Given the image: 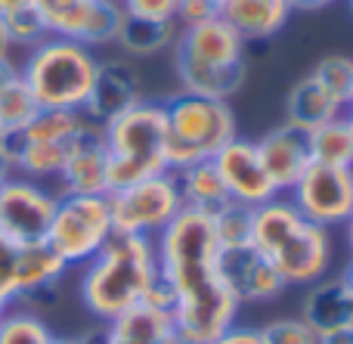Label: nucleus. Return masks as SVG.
<instances>
[{
	"label": "nucleus",
	"mask_w": 353,
	"mask_h": 344,
	"mask_svg": "<svg viewBox=\"0 0 353 344\" xmlns=\"http://www.w3.org/2000/svg\"><path fill=\"white\" fill-rule=\"evenodd\" d=\"M152 242L159 276L168 279L176 292L171 316L174 332L195 344H211L230 326H236L242 304L220 279V245L214 239L211 214L183 208Z\"/></svg>",
	"instance_id": "1"
},
{
	"label": "nucleus",
	"mask_w": 353,
	"mask_h": 344,
	"mask_svg": "<svg viewBox=\"0 0 353 344\" xmlns=\"http://www.w3.org/2000/svg\"><path fill=\"white\" fill-rule=\"evenodd\" d=\"M251 245L285 279V285H313L332 270V233L310 223L285 196L254 208Z\"/></svg>",
	"instance_id": "2"
},
{
	"label": "nucleus",
	"mask_w": 353,
	"mask_h": 344,
	"mask_svg": "<svg viewBox=\"0 0 353 344\" xmlns=\"http://www.w3.org/2000/svg\"><path fill=\"white\" fill-rule=\"evenodd\" d=\"M159 276L155 242L146 236H121L84 264L78 295L84 310L99 323L115 320L118 314L143 304V295Z\"/></svg>",
	"instance_id": "3"
},
{
	"label": "nucleus",
	"mask_w": 353,
	"mask_h": 344,
	"mask_svg": "<svg viewBox=\"0 0 353 344\" xmlns=\"http://www.w3.org/2000/svg\"><path fill=\"white\" fill-rule=\"evenodd\" d=\"M171 50L183 93L230 103L248 81V43L223 19L180 28Z\"/></svg>",
	"instance_id": "4"
},
{
	"label": "nucleus",
	"mask_w": 353,
	"mask_h": 344,
	"mask_svg": "<svg viewBox=\"0 0 353 344\" xmlns=\"http://www.w3.org/2000/svg\"><path fill=\"white\" fill-rule=\"evenodd\" d=\"M109 192L168 168V121L161 99H140L134 109L103 124Z\"/></svg>",
	"instance_id": "5"
},
{
	"label": "nucleus",
	"mask_w": 353,
	"mask_h": 344,
	"mask_svg": "<svg viewBox=\"0 0 353 344\" xmlns=\"http://www.w3.org/2000/svg\"><path fill=\"white\" fill-rule=\"evenodd\" d=\"M97 65L99 56L90 47L68 37H47L25 53L19 78L25 81L41 109L84 112Z\"/></svg>",
	"instance_id": "6"
},
{
	"label": "nucleus",
	"mask_w": 353,
	"mask_h": 344,
	"mask_svg": "<svg viewBox=\"0 0 353 344\" xmlns=\"http://www.w3.org/2000/svg\"><path fill=\"white\" fill-rule=\"evenodd\" d=\"M168 121V168L192 165V161L214 159L230 140H236V112L223 99L192 97V93H174L161 99Z\"/></svg>",
	"instance_id": "7"
},
{
	"label": "nucleus",
	"mask_w": 353,
	"mask_h": 344,
	"mask_svg": "<svg viewBox=\"0 0 353 344\" xmlns=\"http://www.w3.org/2000/svg\"><path fill=\"white\" fill-rule=\"evenodd\" d=\"M115 236L109 196H59L47 245L68 267H84Z\"/></svg>",
	"instance_id": "8"
},
{
	"label": "nucleus",
	"mask_w": 353,
	"mask_h": 344,
	"mask_svg": "<svg viewBox=\"0 0 353 344\" xmlns=\"http://www.w3.org/2000/svg\"><path fill=\"white\" fill-rule=\"evenodd\" d=\"M109 208H112L115 233L155 239L183 211V199L180 190H176L174 171L137 180V183L121 186V190H112Z\"/></svg>",
	"instance_id": "9"
},
{
	"label": "nucleus",
	"mask_w": 353,
	"mask_h": 344,
	"mask_svg": "<svg viewBox=\"0 0 353 344\" xmlns=\"http://www.w3.org/2000/svg\"><path fill=\"white\" fill-rule=\"evenodd\" d=\"M56 205H59L56 190L43 186L41 180L10 174L0 186V236L12 245L47 242Z\"/></svg>",
	"instance_id": "10"
},
{
	"label": "nucleus",
	"mask_w": 353,
	"mask_h": 344,
	"mask_svg": "<svg viewBox=\"0 0 353 344\" xmlns=\"http://www.w3.org/2000/svg\"><path fill=\"white\" fill-rule=\"evenodd\" d=\"M285 199L316 227H344L353 217V168L310 161V168L285 192Z\"/></svg>",
	"instance_id": "11"
},
{
	"label": "nucleus",
	"mask_w": 353,
	"mask_h": 344,
	"mask_svg": "<svg viewBox=\"0 0 353 344\" xmlns=\"http://www.w3.org/2000/svg\"><path fill=\"white\" fill-rule=\"evenodd\" d=\"M211 161H214V168H217L220 180H223V186H226V196H230L232 202L248 205V208H261V205L273 202V199L279 196L267 174V168H263L261 155H257L254 140L236 136V140L226 143Z\"/></svg>",
	"instance_id": "12"
},
{
	"label": "nucleus",
	"mask_w": 353,
	"mask_h": 344,
	"mask_svg": "<svg viewBox=\"0 0 353 344\" xmlns=\"http://www.w3.org/2000/svg\"><path fill=\"white\" fill-rule=\"evenodd\" d=\"M217 270L239 304H267L276 301L279 295H285L288 289L285 279L261 258V252L254 245L220 252Z\"/></svg>",
	"instance_id": "13"
},
{
	"label": "nucleus",
	"mask_w": 353,
	"mask_h": 344,
	"mask_svg": "<svg viewBox=\"0 0 353 344\" xmlns=\"http://www.w3.org/2000/svg\"><path fill=\"white\" fill-rule=\"evenodd\" d=\"M140 99H146L143 97V81L137 68L130 65V59L109 56V59H99L97 65V78H93L84 115L97 124H105L112 118L124 115L128 109H134Z\"/></svg>",
	"instance_id": "14"
},
{
	"label": "nucleus",
	"mask_w": 353,
	"mask_h": 344,
	"mask_svg": "<svg viewBox=\"0 0 353 344\" xmlns=\"http://www.w3.org/2000/svg\"><path fill=\"white\" fill-rule=\"evenodd\" d=\"M59 196H109V171H105L103 124H90L74 143L68 161L56 174Z\"/></svg>",
	"instance_id": "15"
},
{
	"label": "nucleus",
	"mask_w": 353,
	"mask_h": 344,
	"mask_svg": "<svg viewBox=\"0 0 353 344\" xmlns=\"http://www.w3.org/2000/svg\"><path fill=\"white\" fill-rule=\"evenodd\" d=\"M254 146H257V155H261L263 168H267V174L279 196H285V192L298 183V177L313 161L307 134L285 121H282L279 128L267 130L261 140H254Z\"/></svg>",
	"instance_id": "16"
},
{
	"label": "nucleus",
	"mask_w": 353,
	"mask_h": 344,
	"mask_svg": "<svg viewBox=\"0 0 353 344\" xmlns=\"http://www.w3.org/2000/svg\"><path fill=\"white\" fill-rule=\"evenodd\" d=\"M65 273L68 264L47 242L19 245L12 264V304H34L41 295H50Z\"/></svg>",
	"instance_id": "17"
},
{
	"label": "nucleus",
	"mask_w": 353,
	"mask_h": 344,
	"mask_svg": "<svg viewBox=\"0 0 353 344\" xmlns=\"http://www.w3.org/2000/svg\"><path fill=\"white\" fill-rule=\"evenodd\" d=\"M301 320L316 335L335 332V329L353 326V295L338 276H323L313 285H307L304 301H301Z\"/></svg>",
	"instance_id": "18"
},
{
	"label": "nucleus",
	"mask_w": 353,
	"mask_h": 344,
	"mask_svg": "<svg viewBox=\"0 0 353 344\" xmlns=\"http://www.w3.org/2000/svg\"><path fill=\"white\" fill-rule=\"evenodd\" d=\"M288 0H220V19L248 41H270L292 19Z\"/></svg>",
	"instance_id": "19"
},
{
	"label": "nucleus",
	"mask_w": 353,
	"mask_h": 344,
	"mask_svg": "<svg viewBox=\"0 0 353 344\" xmlns=\"http://www.w3.org/2000/svg\"><path fill=\"white\" fill-rule=\"evenodd\" d=\"M282 109H285V124L304 130V134L316 130L319 124L332 121V118L344 115V109L316 84L313 74H304L301 81H294V84L288 87Z\"/></svg>",
	"instance_id": "20"
},
{
	"label": "nucleus",
	"mask_w": 353,
	"mask_h": 344,
	"mask_svg": "<svg viewBox=\"0 0 353 344\" xmlns=\"http://www.w3.org/2000/svg\"><path fill=\"white\" fill-rule=\"evenodd\" d=\"M176 34H180V25L174 19H143L124 12L115 47L124 53V59H152L174 47Z\"/></svg>",
	"instance_id": "21"
},
{
	"label": "nucleus",
	"mask_w": 353,
	"mask_h": 344,
	"mask_svg": "<svg viewBox=\"0 0 353 344\" xmlns=\"http://www.w3.org/2000/svg\"><path fill=\"white\" fill-rule=\"evenodd\" d=\"M171 332V316L159 314L146 304H137L105 323V329L99 332V344H161Z\"/></svg>",
	"instance_id": "22"
},
{
	"label": "nucleus",
	"mask_w": 353,
	"mask_h": 344,
	"mask_svg": "<svg viewBox=\"0 0 353 344\" xmlns=\"http://www.w3.org/2000/svg\"><path fill=\"white\" fill-rule=\"evenodd\" d=\"M174 180H176V190H180L183 208L201 211V214H214V211H220L226 202H232V199L226 196V186H223V180H220L211 159L192 161V165L174 171Z\"/></svg>",
	"instance_id": "23"
},
{
	"label": "nucleus",
	"mask_w": 353,
	"mask_h": 344,
	"mask_svg": "<svg viewBox=\"0 0 353 344\" xmlns=\"http://www.w3.org/2000/svg\"><path fill=\"white\" fill-rule=\"evenodd\" d=\"M307 143H310V159L316 165L353 168V128L347 115H338L332 121L319 124L316 130L307 134Z\"/></svg>",
	"instance_id": "24"
},
{
	"label": "nucleus",
	"mask_w": 353,
	"mask_h": 344,
	"mask_svg": "<svg viewBox=\"0 0 353 344\" xmlns=\"http://www.w3.org/2000/svg\"><path fill=\"white\" fill-rule=\"evenodd\" d=\"M31 3L41 12L50 37H68L81 43L87 22H90L93 0H31Z\"/></svg>",
	"instance_id": "25"
},
{
	"label": "nucleus",
	"mask_w": 353,
	"mask_h": 344,
	"mask_svg": "<svg viewBox=\"0 0 353 344\" xmlns=\"http://www.w3.org/2000/svg\"><path fill=\"white\" fill-rule=\"evenodd\" d=\"M211 227H214V239H217L220 252L245 248L251 245V236H254V208L239 202H226L223 208L211 214Z\"/></svg>",
	"instance_id": "26"
},
{
	"label": "nucleus",
	"mask_w": 353,
	"mask_h": 344,
	"mask_svg": "<svg viewBox=\"0 0 353 344\" xmlns=\"http://www.w3.org/2000/svg\"><path fill=\"white\" fill-rule=\"evenodd\" d=\"M37 112H41V105L34 103L31 90L25 87V81L19 74L0 87V128L3 130L19 134V130H25L34 121Z\"/></svg>",
	"instance_id": "27"
},
{
	"label": "nucleus",
	"mask_w": 353,
	"mask_h": 344,
	"mask_svg": "<svg viewBox=\"0 0 353 344\" xmlns=\"http://www.w3.org/2000/svg\"><path fill=\"white\" fill-rule=\"evenodd\" d=\"M310 74L316 78V84L347 112V105L353 99V59L350 56H341V53L325 56V59H319L316 65H313Z\"/></svg>",
	"instance_id": "28"
},
{
	"label": "nucleus",
	"mask_w": 353,
	"mask_h": 344,
	"mask_svg": "<svg viewBox=\"0 0 353 344\" xmlns=\"http://www.w3.org/2000/svg\"><path fill=\"white\" fill-rule=\"evenodd\" d=\"M53 332L34 310L6 307V314L0 316V344H47Z\"/></svg>",
	"instance_id": "29"
},
{
	"label": "nucleus",
	"mask_w": 353,
	"mask_h": 344,
	"mask_svg": "<svg viewBox=\"0 0 353 344\" xmlns=\"http://www.w3.org/2000/svg\"><path fill=\"white\" fill-rule=\"evenodd\" d=\"M124 22V6L121 0H93V12H90V22H87V31L81 37V43L90 50L97 47H112L121 31Z\"/></svg>",
	"instance_id": "30"
},
{
	"label": "nucleus",
	"mask_w": 353,
	"mask_h": 344,
	"mask_svg": "<svg viewBox=\"0 0 353 344\" xmlns=\"http://www.w3.org/2000/svg\"><path fill=\"white\" fill-rule=\"evenodd\" d=\"M0 22H3V31H6V37H10V47L31 50V47H37L41 41L50 37L47 25H43L41 12L34 10V3L6 12V16H0Z\"/></svg>",
	"instance_id": "31"
},
{
	"label": "nucleus",
	"mask_w": 353,
	"mask_h": 344,
	"mask_svg": "<svg viewBox=\"0 0 353 344\" xmlns=\"http://www.w3.org/2000/svg\"><path fill=\"white\" fill-rule=\"evenodd\" d=\"M263 344H319V335L301 316H279L261 326Z\"/></svg>",
	"instance_id": "32"
},
{
	"label": "nucleus",
	"mask_w": 353,
	"mask_h": 344,
	"mask_svg": "<svg viewBox=\"0 0 353 344\" xmlns=\"http://www.w3.org/2000/svg\"><path fill=\"white\" fill-rule=\"evenodd\" d=\"M220 19V3L217 0H180L174 12V22L180 28H195V25H205Z\"/></svg>",
	"instance_id": "33"
},
{
	"label": "nucleus",
	"mask_w": 353,
	"mask_h": 344,
	"mask_svg": "<svg viewBox=\"0 0 353 344\" xmlns=\"http://www.w3.org/2000/svg\"><path fill=\"white\" fill-rule=\"evenodd\" d=\"M176 3L180 0H121L128 16H143V19H174Z\"/></svg>",
	"instance_id": "34"
},
{
	"label": "nucleus",
	"mask_w": 353,
	"mask_h": 344,
	"mask_svg": "<svg viewBox=\"0 0 353 344\" xmlns=\"http://www.w3.org/2000/svg\"><path fill=\"white\" fill-rule=\"evenodd\" d=\"M143 304H146V307H152V310H159V314L174 316V307H176V292H174V285L168 283V279L155 276V283L149 285V292L143 295Z\"/></svg>",
	"instance_id": "35"
},
{
	"label": "nucleus",
	"mask_w": 353,
	"mask_h": 344,
	"mask_svg": "<svg viewBox=\"0 0 353 344\" xmlns=\"http://www.w3.org/2000/svg\"><path fill=\"white\" fill-rule=\"evenodd\" d=\"M16 248L12 242H6L0 236V298L6 304H12V264H16Z\"/></svg>",
	"instance_id": "36"
},
{
	"label": "nucleus",
	"mask_w": 353,
	"mask_h": 344,
	"mask_svg": "<svg viewBox=\"0 0 353 344\" xmlns=\"http://www.w3.org/2000/svg\"><path fill=\"white\" fill-rule=\"evenodd\" d=\"M19 149H22V136L10 134V130L0 128V174H16V159H19Z\"/></svg>",
	"instance_id": "37"
},
{
	"label": "nucleus",
	"mask_w": 353,
	"mask_h": 344,
	"mask_svg": "<svg viewBox=\"0 0 353 344\" xmlns=\"http://www.w3.org/2000/svg\"><path fill=\"white\" fill-rule=\"evenodd\" d=\"M211 344H263V335H261V329H254V326H230L220 338H214Z\"/></svg>",
	"instance_id": "38"
},
{
	"label": "nucleus",
	"mask_w": 353,
	"mask_h": 344,
	"mask_svg": "<svg viewBox=\"0 0 353 344\" xmlns=\"http://www.w3.org/2000/svg\"><path fill=\"white\" fill-rule=\"evenodd\" d=\"M319 344H353V326L335 329V332H323L319 335Z\"/></svg>",
	"instance_id": "39"
},
{
	"label": "nucleus",
	"mask_w": 353,
	"mask_h": 344,
	"mask_svg": "<svg viewBox=\"0 0 353 344\" xmlns=\"http://www.w3.org/2000/svg\"><path fill=\"white\" fill-rule=\"evenodd\" d=\"M338 3V0H288V6L298 12H316V10H325V6Z\"/></svg>",
	"instance_id": "40"
},
{
	"label": "nucleus",
	"mask_w": 353,
	"mask_h": 344,
	"mask_svg": "<svg viewBox=\"0 0 353 344\" xmlns=\"http://www.w3.org/2000/svg\"><path fill=\"white\" fill-rule=\"evenodd\" d=\"M16 74H19V65L10 59V56H6V59H0V87H3L10 78H16Z\"/></svg>",
	"instance_id": "41"
},
{
	"label": "nucleus",
	"mask_w": 353,
	"mask_h": 344,
	"mask_svg": "<svg viewBox=\"0 0 353 344\" xmlns=\"http://www.w3.org/2000/svg\"><path fill=\"white\" fill-rule=\"evenodd\" d=\"M31 0H0V16H6V12L19 10V6H28Z\"/></svg>",
	"instance_id": "42"
},
{
	"label": "nucleus",
	"mask_w": 353,
	"mask_h": 344,
	"mask_svg": "<svg viewBox=\"0 0 353 344\" xmlns=\"http://www.w3.org/2000/svg\"><path fill=\"white\" fill-rule=\"evenodd\" d=\"M10 37H6V31H3V22H0V59H6L10 56Z\"/></svg>",
	"instance_id": "43"
},
{
	"label": "nucleus",
	"mask_w": 353,
	"mask_h": 344,
	"mask_svg": "<svg viewBox=\"0 0 353 344\" xmlns=\"http://www.w3.org/2000/svg\"><path fill=\"white\" fill-rule=\"evenodd\" d=\"M341 279H344V285H347L350 295H353V258H350V264L341 270Z\"/></svg>",
	"instance_id": "44"
},
{
	"label": "nucleus",
	"mask_w": 353,
	"mask_h": 344,
	"mask_svg": "<svg viewBox=\"0 0 353 344\" xmlns=\"http://www.w3.org/2000/svg\"><path fill=\"white\" fill-rule=\"evenodd\" d=\"M344 242H347V248H350V258H353V217L347 223H344Z\"/></svg>",
	"instance_id": "45"
},
{
	"label": "nucleus",
	"mask_w": 353,
	"mask_h": 344,
	"mask_svg": "<svg viewBox=\"0 0 353 344\" xmlns=\"http://www.w3.org/2000/svg\"><path fill=\"white\" fill-rule=\"evenodd\" d=\"M47 344H87V338H62V335H53Z\"/></svg>",
	"instance_id": "46"
},
{
	"label": "nucleus",
	"mask_w": 353,
	"mask_h": 344,
	"mask_svg": "<svg viewBox=\"0 0 353 344\" xmlns=\"http://www.w3.org/2000/svg\"><path fill=\"white\" fill-rule=\"evenodd\" d=\"M161 344H195V341H189V338H183V335H176V332H171V335H168V338H165V341H161Z\"/></svg>",
	"instance_id": "47"
},
{
	"label": "nucleus",
	"mask_w": 353,
	"mask_h": 344,
	"mask_svg": "<svg viewBox=\"0 0 353 344\" xmlns=\"http://www.w3.org/2000/svg\"><path fill=\"white\" fill-rule=\"evenodd\" d=\"M344 115H347V121H350V128H353V99H350V105H347V112H344Z\"/></svg>",
	"instance_id": "48"
},
{
	"label": "nucleus",
	"mask_w": 353,
	"mask_h": 344,
	"mask_svg": "<svg viewBox=\"0 0 353 344\" xmlns=\"http://www.w3.org/2000/svg\"><path fill=\"white\" fill-rule=\"evenodd\" d=\"M6 307H12V304H6V301H3V298H0V316H3V314H6Z\"/></svg>",
	"instance_id": "49"
},
{
	"label": "nucleus",
	"mask_w": 353,
	"mask_h": 344,
	"mask_svg": "<svg viewBox=\"0 0 353 344\" xmlns=\"http://www.w3.org/2000/svg\"><path fill=\"white\" fill-rule=\"evenodd\" d=\"M3 180H6V174H0V186H3Z\"/></svg>",
	"instance_id": "50"
},
{
	"label": "nucleus",
	"mask_w": 353,
	"mask_h": 344,
	"mask_svg": "<svg viewBox=\"0 0 353 344\" xmlns=\"http://www.w3.org/2000/svg\"><path fill=\"white\" fill-rule=\"evenodd\" d=\"M347 3H350V12H353V0H347Z\"/></svg>",
	"instance_id": "51"
},
{
	"label": "nucleus",
	"mask_w": 353,
	"mask_h": 344,
	"mask_svg": "<svg viewBox=\"0 0 353 344\" xmlns=\"http://www.w3.org/2000/svg\"><path fill=\"white\" fill-rule=\"evenodd\" d=\"M217 3H220V0H217Z\"/></svg>",
	"instance_id": "52"
}]
</instances>
